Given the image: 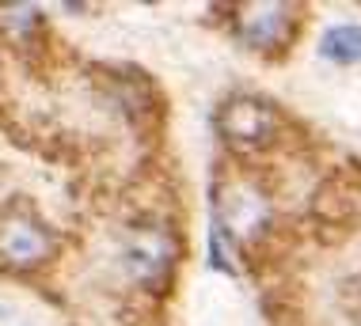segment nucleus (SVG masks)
<instances>
[{
  "label": "nucleus",
  "instance_id": "obj_1",
  "mask_svg": "<svg viewBox=\"0 0 361 326\" xmlns=\"http://www.w3.org/2000/svg\"><path fill=\"white\" fill-rule=\"evenodd\" d=\"M175 262H179V239L160 220L130 228V235L122 243V270L133 284L164 292L171 284Z\"/></svg>",
  "mask_w": 361,
  "mask_h": 326
},
{
  "label": "nucleus",
  "instance_id": "obj_2",
  "mask_svg": "<svg viewBox=\"0 0 361 326\" xmlns=\"http://www.w3.org/2000/svg\"><path fill=\"white\" fill-rule=\"evenodd\" d=\"M54 232L27 209H8L0 216V258L12 270H31L54 254Z\"/></svg>",
  "mask_w": 361,
  "mask_h": 326
},
{
  "label": "nucleus",
  "instance_id": "obj_3",
  "mask_svg": "<svg viewBox=\"0 0 361 326\" xmlns=\"http://www.w3.org/2000/svg\"><path fill=\"white\" fill-rule=\"evenodd\" d=\"M297 15L300 8L293 4H247L240 8L236 35L255 54H286V46L297 38Z\"/></svg>",
  "mask_w": 361,
  "mask_h": 326
},
{
  "label": "nucleus",
  "instance_id": "obj_4",
  "mask_svg": "<svg viewBox=\"0 0 361 326\" xmlns=\"http://www.w3.org/2000/svg\"><path fill=\"white\" fill-rule=\"evenodd\" d=\"M221 130L232 144H270L278 130V114L274 106L259 103V99H232L221 114Z\"/></svg>",
  "mask_w": 361,
  "mask_h": 326
},
{
  "label": "nucleus",
  "instance_id": "obj_5",
  "mask_svg": "<svg viewBox=\"0 0 361 326\" xmlns=\"http://www.w3.org/2000/svg\"><path fill=\"white\" fill-rule=\"evenodd\" d=\"M319 54L335 65H361V23H335L319 38Z\"/></svg>",
  "mask_w": 361,
  "mask_h": 326
}]
</instances>
